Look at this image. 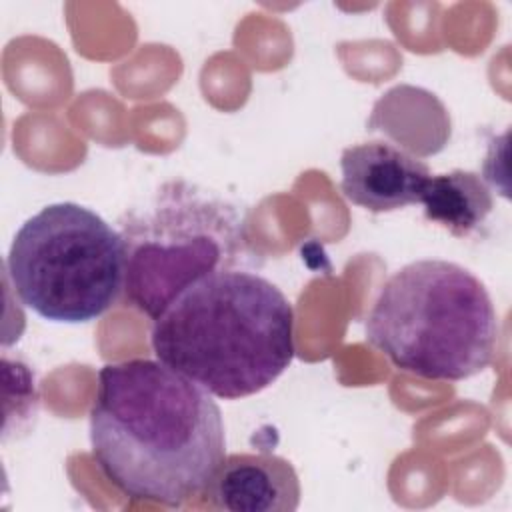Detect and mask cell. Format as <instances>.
Returning a JSON list of instances; mask_svg holds the SVG:
<instances>
[{
  "label": "cell",
  "mask_w": 512,
  "mask_h": 512,
  "mask_svg": "<svg viewBox=\"0 0 512 512\" xmlns=\"http://www.w3.org/2000/svg\"><path fill=\"white\" fill-rule=\"evenodd\" d=\"M424 216L452 236L464 238L478 230L494 208L486 182L468 170H452L430 176L420 196Z\"/></svg>",
  "instance_id": "cell-9"
},
{
  "label": "cell",
  "mask_w": 512,
  "mask_h": 512,
  "mask_svg": "<svg viewBox=\"0 0 512 512\" xmlns=\"http://www.w3.org/2000/svg\"><path fill=\"white\" fill-rule=\"evenodd\" d=\"M340 172L344 198L376 214L420 204L432 176L428 164L380 140L348 146L340 156Z\"/></svg>",
  "instance_id": "cell-6"
},
{
  "label": "cell",
  "mask_w": 512,
  "mask_h": 512,
  "mask_svg": "<svg viewBox=\"0 0 512 512\" xmlns=\"http://www.w3.org/2000/svg\"><path fill=\"white\" fill-rule=\"evenodd\" d=\"M366 340L402 372L456 382L492 362L498 316L468 268L426 258L382 284L366 318Z\"/></svg>",
  "instance_id": "cell-3"
},
{
  "label": "cell",
  "mask_w": 512,
  "mask_h": 512,
  "mask_svg": "<svg viewBox=\"0 0 512 512\" xmlns=\"http://www.w3.org/2000/svg\"><path fill=\"white\" fill-rule=\"evenodd\" d=\"M368 130L382 132L410 156H430L448 144L450 116L432 92L400 84L376 100Z\"/></svg>",
  "instance_id": "cell-8"
},
{
  "label": "cell",
  "mask_w": 512,
  "mask_h": 512,
  "mask_svg": "<svg viewBox=\"0 0 512 512\" xmlns=\"http://www.w3.org/2000/svg\"><path fill=\"white\" fill-rule=\"evenodd\" d=\"M90 446L124 496L178 508L204 492L226 436L212 394L160 360L134 358L100 368Z\"/></svg>",
  "instance_id": "cell-1"
},
{
  "label": "cell",
  "mask_w": 512,
  "mask_h": 512,
  "mask_svg": "<svg viewBox=\"0 0 512 512\" xmlns=\"http://www.w3.org/2000/svg\"><path fill=\"white\" fill-rule=\"evenodd\" d=\"M126 246L124 294L156 320L196 280L232 268L244 250L238 210L188 182H168L130 214L120 230Z\"/></svg>",
  "instance_id": "cell-5"
},
{
  "label": "cell",
  "mask_w": 512,
  "mask_h": 512,
  "mask_svg": "<svg viewBox=\"0 0 512 512\" xmlns=\"http://www.w3.org/2000/svg\"><path fill=\"white\" fill-rule=\"evenodd\" d=\"M6 272L20 302L44 320L90 322L124 290V238L86 206L48 204L14 234Z\"/></svg>",
  "instance_id": "cell-4"
},
{
  "label": "cell",
  "mask_w": 512,
  "mask_h": 512,
  "mask_svg": "<svg viewBox=\"0 0 512 512\" xmlns=\"http://www.w3.org/2000/svg\"><path fill=\"white\" fill-rule=\"evenodd\" d=\"M160 362L208 394L238 400L268 388L294 358V310L260 274L226 268L192 286L154 320Z\"/></svg>",
  "instance_id": "cell-2"
},
{
  "label": "cell",
  "mask_w": 512,
  "mask_h": 512,
  "mask_svg": "<svg viewBox=\"0 0 512 512\" xmlns=\"http://www.w3.org/2000/svg\"><path fill=\"white\" fill-rule=\"evenodd\" d=\"M202 494L212 508L226 512H294L300 480L282 456L236 452L222 458Z\"/></svg>",
  "instance_id": "cell-7"
}]
</instances>
